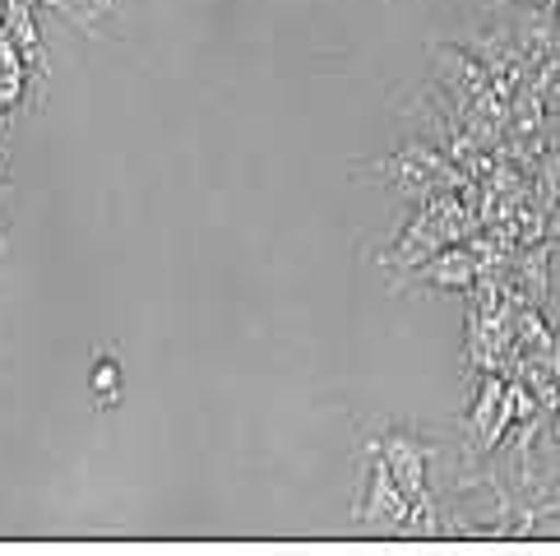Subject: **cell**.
I'll list each match as a JSON object with an SVG mask.
<instances>
[{
    "mask_svg": "<svg viewBox=\"0 0 560 556\" xmlns=\"http://www.w3.org/2000/svg\"><path fill=\"white\" fill-rule=\"evenodd\" d=\"M0 10H5V37L19 47V56L43 74H51L47 51H43V33H37V5H28V0H0Z\"/></svg>",
    "mask_w": 560,
    "mask_h": 556,
    "instance_id": "6da1fadb",
    "label": "cell"
},
{
    "mask_svg": "<svg viewBox=\"0 0 560 556\" xmlns=\"http://www.w3.org/2000/svg\"><path fill=\"white\" fill-rule=\"evenodd\" d=\"M89 390H93V404H97V408H116V404H121L126 375H121V362H116L112 352H97V357H93Z\"/></svg>",
    "mask_w": 560,
    "mask_h": 556,
    "instance_id": "7a4b0ae2",
    "label": "cell"
},
{
    "mask_svg": "<svg viewBox=\"0 0 560 556\" xmlns=\"http://www.w3.org/2000/svg\"><path fill=\"white\" fill-rule=\"evenodd\" d=\"M28 5H37V10H56V14H66L70 24H79L84 33H97L93 24H97V10H79V5H70V0H28Z\"/></svg>",
    "mask_w": 560,
    "mask_h": 556,
    "instance_id": "3957f363",
    "label": "cell"
},
{
    "mask_svg": "<svg viewBox=\"0 0 560 556\" xmlns=\"http://www.w3.org/2000/svg\"><path fill=\"white\" fill-rule=\"evenodd\" d=\"M97 5H103V10H107V5H112V0H97Z\"/></svg>",
    "mask_w": 560,
    "mask_h": 556,
    "instance_id": "277c9868",
    "label": "cell"
}]
</instances>
